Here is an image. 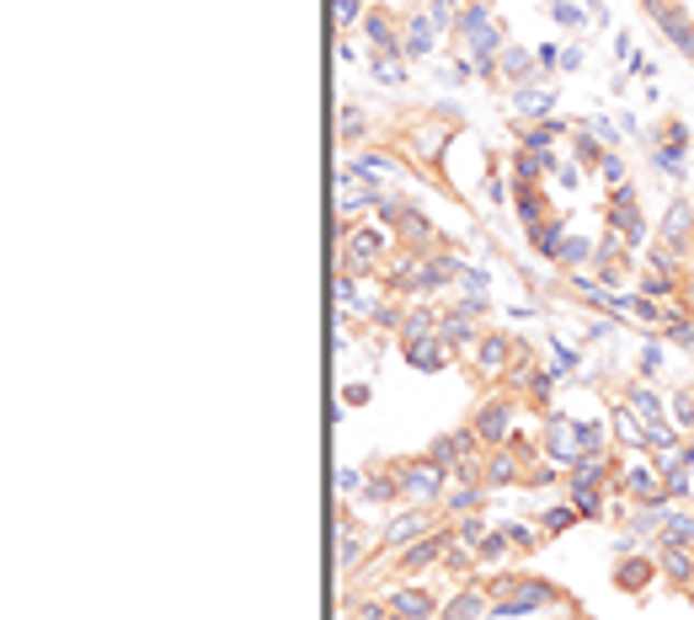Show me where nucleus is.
I'll return each mask as SVG.
<instances>
[{
	"instance_id": "obj_1",
	"label": "nucleus",
	"mask_w": 694,
	"mask_h": 620,
	"mask_svg": "<svg viewBox=\"0 0 694 620\" xmlns=\"http://www.w3.org/2000/svg\"><path fill=\"white\" fill-rule=\"evenodd\" d=\"M481 588H487V599H491V616H508V620H530L534 610H572L577 605L561 583L539 578V573H524V567L481 573Z\"/></svg>"
},
{
	"instance_id": "obj_2",
	"label": "nucleus",
	"mask_w": 694,
	"mask_h": 620,
	"mask_svg": "<svg viewBox=\"0 0 694 620\" xmlns=\"http://www.w3.org/2000/svg\"><path fill=\"white\" fill-rule=\"evenodd\" d=\"M396 251L390 225H364V219H348V236L337 241V273H359V279H379L385 262Z\"/></svg>"
},
{
	"instance_id": "obj_3",
	"label": "nucleus",
	"mask_w": 694,
	"mask_h": 620,
	"mask_svg": "<svg viewBox=\"0 0 694 620\" xmlns=\"http://www.w3.org/2000/svg\"><path fill=\"white\" fill-rule=\"evenodd\" d=\"M385 225H390V236H396V247H407L417 251V257H428V251H439L444 247V236H439V225L422 214V208L411 204L407 193H385L379 199V208H374Z\"/></svg>"
},
{
	"instance_id": "obj_4",
	"label": "nucleus",
	"mask_w": 694,
	"mask_h": 620,
	"mask_svg": "<svg viewBox=\"0 0 694 620\" xmlns=\"http://www.w3.org/2000/svg\"><path fill=\"white\" fill-rule=\"evenodd\" d=\"M519 348H524V337H513V331H502V327H481L476 348L465 353V370H470V380L481 391H497L508 380V370L519 364Z\"/></svg>"
},
{
	"instance_id": "obj_5",
	"label": "nucleus",
	"mask_w": 694,
	"mask_h": 620,
	"mask_svg": "<svg viewBox=\"0 0 694 620\" xmlns=\"http://www.w3.org/2000/svg\"><path fill=\"white\" fill-rule=\"evenodd\" d=\"M519 413H524V402H519L513 391H502V385H497L491 396H481V402L470 407L465 422H470V433H476L487 450H502V444L513 439V428H519Z\"/></svg>"
},
{
	"instance_id": "obj_6",
	"label": "nucleus",
	"mask_w": 694,
	"mask_h": 620,
	"mask_svg": "<svg viewBox=\"0 0 694 620\" xmlns=\"http://www.w3.org/2000/svg\"><path fill=\"white\" fill-rule=\"evenodd\" d=\"M396 471H401V493H407V503H428V508H439L444 493H450V482H454L450 465H439L428 450H422V455H401L396 460Z\"/></svg>"
},
{
	"instance_id": "obj_7",
	"label": "nucleus",
	"mask_w": 694,
	"mask_h": 620,
	"mask_svg": "<svg viewBox=\"0 0 694 620\" xmlns=\"http://www.w3.org/2000/svg\"><path fill=\"white\" fill-rule=\"evenodd\" d=\"M364 43L374 48V59H407V11L374 0L364 11Z\"/></svg>"
},
{
	"instance_id": "obj_8",
	"label": "nucleus",
	"mask_w": 694,
	"mask_h": 620,
	"mask_svg": "<svg viewBox=\"0 0 694 620\" xmlns=\"http://www.w3.org/2000/svg\"><path fill=\"white\" fill-rule=\"evenodd\" d=\"M454 119L450 113H422V119H401V150H407V161L417 166H439V150H444V139H450Z\"/></svg>"
},
{
	"instance_id": "obj_9",
	"label": "nucleus",
	"mask_w": 694,
	"mask_h": 620,
	"mask_svg": "<svg viewBox=\"0 0 694 620\" xmlns=\"http://www.w3.org/2000/svg\"><path fill=\"white\" fill-rule=\"evenodd\" d=\"M604 225H610L614 236L625 241V247H652V225H647V214H641V199H636V188L625 182V188H610V204H604Z\"/></svg>"
},
{
	"instance_id": "obj_10",
	"label": "nucleus",
	"mask_w": 694,
	"mask_h": 620,
	"mask_svg": "<svg viewBox=\"0 0 694 620\" xmlns=\"http://www.w3.org/2000/svg\"><path fill=\"white\" fill-rule=\"evenodd\" d=\"M454 545V525L444 519L433 536H422V540H411V545H401V551H390V573L407 583V578H422V573H433L439 562H444V551Z\"/></svg>"
},
{
	"instance_id": "obj_11",
	"label": "nucleus",
	"mask_w": 694,
	"mask_h": 620,
	"mask_svg": "<svg viewBox=\"0 0 694 620\" xmlns=\"http://www.w3.org/2000/svg\"><path fill=\"white\" fill-rule=\"evenodd\" d=\"M444 519H450L444 508H428V503H407V508H396V514H390V525L379 530V551L390 556V551H401V545H411V540L433 536V530H439Z\"/></svg>"
},
{
	"instance_id": "obj_12",
	"label": "nucleus",
	"mask_w": 694,
	"mask_h": 620,
	"mask_svg": "<svg viewBox=\"0 0 694 620\" xmlns=\"http://www.w3.org/2000/svg\"><path fill=\"white\" fill-rule=\"evenodd\" d=\"M619 493L630 503H657V508H673L668 487H662V471L647 450H630V460H619Z\"/></svg>"
},
{
	"instance_id": "obj_13",
	"label": "nucleus",
	"mask_w": 694,
	"mask_h": 620,
	"mask_svg": "<svg viewBox=\"0 0 694 620\" xmlns=\"http://www.w3.org/2000/svg\"><path fill=\"white\" fill-rule=\"evenodd\" d=\"M614 402L636 417L647 433L662 428V422H673V417H668V402H662V391H657L652 380H641V374H625V380H619V391H614Z\"/></svg>"
},
{
	"instance_id": "obj_14",
	"label": "nucleus",
	"mask_w": 694,
	"mask_h": 620,
	"mask_svg": "<svg viewBox=\"0 0 694 620\" xmlns=\"http://www.w3.org/2000/svg\"><path fill=\"white\" fill-rule=\"evenodd\" d=\"M657 145H652V166L662 171V177H684V161H690V124L684 119H662L652 134Z\"/></svg>"
},
{
	"instance_id": "obj_15",
	"label": "nucleus",
	"mask_w": 694,
	"mask_h": 620,
	"mask_svg": "<svg viewBox=\"0 0 694 620\" xmlns=\"http://www.w3.org/2000/svg\"><path fill=\"white\" fill-rule=\"evenodd\" d=\"M647 5V16H652V27L662 33V38L673 43L679 54H690L694 59V16L684 0H641Z\"/></svg>"
},
{
	"instance_id": "obj_16",
	"label": "nucleus",
	"mask_w": 694,
	"mask_h": 620,
	"mask_svg": "<svg viewBox=\"0 0 694 620\" xmlns=\"http://www.w3.org/2000/svg\"><path fill=\"white\" fill-rule=\"evenodd\" d=\"M385 605H390L396 620H439V610H444V599L433 588H422V583H396L385 594Z\"/></svg>"
},
{
	"instance_id": "obj_17",
	"label": "nucleus",
	"mask_w": 694,
	"mask_h": 620,
	"mask_svg": "<svg viewBox=\"0 0 694 620\" xmlns=\"http://www.w3.org/2000/svg\"><path fill=\"white\" fill-rule=\"evenodd\" d=\"M539 444H545V460H556V465H577L582 460V444H577V428L567 413L539 417Z\"/></svg>"
},
{
	"instance_id": "obj_18",
	"label": "nucleus",
	"mask_w": 694,
	"mask_h": 620,
	"mask_svg": "<svg viewBox=\"0 0 694 620\" xmlns=\"http://www.w3.org/2000/svg\"><path fill=\"white\" fill-rule=\"evenodd\" d=\"M625 273H630V247H625L614 230H604V236H599V251H593V279H599L604 290H619Z\"/></svg>"
},
{
	"instance_id": "obj_19",
	"label": "nucleus",
	"mask_w": 694,
	"mask_h": 620,
	"mask_svg": "<svg viewBox=\"0 0 694 620\" xmlns=\"http://www.w3.org/2000/svg\"><path fill=\"white\" fill-rule=\"evenodd\" d=\"M481 327H487V322H476V316H470L459 300H450V305H444V327H439V337H444V348H450L454 359H465V353L476 348Z\"/></svg>"
},
{
	"instance_id": "obj_20",
	"label": "nucleus",
	"mask_w": 694,
	"mask_h": 620,
	"mask_svg": "<svg viewBox=\"0 0 694 620\" xmlns=\"http://www.w3.org/2000/svg\"><path fill=\"white\" fill-rule=\"evenodd\" d=\"M364 503H374V508H396V503H407V493H401V471H396V460H374L364 471Z\"/></svg>"
},
{
	"instance_id": "obj_21",
	"label": "nucleus",
	"mask_w": 694,
	"mask_h": 620,
	"mask_svg": "<svg viewBox=\"0 0 694 620\" xmlns=\"http://www.w3.org/2000/svg\"><path fill=\"white\" fill-rule=\"evenodd\" d=\"M657 578H662L657 551L652 556H647V551H625V556L614 562V588H619V594H647Z\"/></svg>"
},
{
	"instance_id": "obj_22",
	"label": "nucleus",
	"mask_w": 694,
	"mask_h": 620,
	"mask_svg": "<svg viewBox=\"0 0 694 620\" xmlns=\"http://www.w3.org/2000/svg\"><path fill=\"white\" fill-rule=\"evenodd\" d=\"M657 241H668L673 251H684L694 262V199H673V204L662 208V230H657Z\"/></svg>"
},
{
	"instance_id": "obj_23",
	"label": "nucleus",
	"mask_w": 694,
	"mask_h": 620,
	"mask_svg": "<svg viewBox=\"0 0 694 620\" xmlns=\"http://www.w3.org/2000/svg\"><path fill=\"white\" fill-rule=\"evenodd\" d=\"M379 551V540L364 536V525H353V530H342L337 536V573L342 578H359V573H368V556Z\"/></svg>"
},
{
	"instance_id": "obj_24",
	"label": "nucleus",
	"mask_w": 694,
	"mask_h": 620,
	"mask_svg": "<svg viewBox=\"0 0 694 620\" xmlns=\"http://www.w3.org/2000/svg\"><path fill=\"white\" fill-rule=\"evenodd\" d=\"M439 327H444V305L439 300H411L407 305V322H401V348H411V342H428V337H439Z\"/></svg>"
},
{
	"instance_id": "obj_25",
	"label": "nucleus",
	"mask_w": 694,
	"mask_h": 620,
	"mask_svg": "<svg viewBox=\"0 0 694 620\" xmlns=\"http://www.w3.org/2000/svg\"><path fill=\"white\" fill-rule=\"evenodd\" d=\"M652 551H657V567H662V583L694 594V545H662V540H652Z\"/></svg>"
},
{
	"instance_id": "obj_26",
	"label": "nucleus",
	"mask_w": 694,
	"mask_h": 620,
	"mask_svg": "<svg viewBox=\"0 0 694 620\" xmlns=\"http://www.w3.org/2000/svg\"><path fill=\"white\" fill-rule=\"evenodd\" d=\"M524 471H530V465L513 455L508 444H502V450H487V460H481V482H487L491 493H502V487H524Z\"/></svg>"
},
{
	"instance_id": "obj_27",
	"label": "nucleus",
	"mask_w": 694,
	"mask_h": 620,
	"mask_svg": "<svg viewBox=\"0 0 694 620\" xmlns=\"http://www.w3.org/2000/svg\"><path fill=\"white\" fill-rule=\"evenodd\" d=\"M491 610V599H487V588H481V578H470V583H459L450 599H444V610H439V620H481Z\"/></svg>"
},
{
	"instance_id": "obj_28",
	"label": "nucleus",
	"mask_w": 694,
	"mask_h": 620,
	"mask_svg": "<svg viewBox=\"0 0 694 620\" xmlns=\"http://www.w3.org/2000/svg\"><path fill=\"white\" fill-rule=\"evenodd\" d=\"M513 113L524 119V124H545V119H556V91L550 86H513Z\"/></svg>"
},
{
	"instance_id": "obj_29",
	"label": "nucleus",
	"mask_w": 694,
	"mask_h": 620,
	"mask_svg": "<svg viewBox=\"0 0 694 620\" xmlns=\"http://www.w3.org/2000/svg\"><path fill=\"white\" fill-rule=\"evenodd\" d=\"M439 22H433V11L428 5H417V11H407V65L411 59H428L433 48H439Z\"/></svg>"
},
{
	"instance_id": "obj_30",
	"label": "nucleus",
	"mask_w": 694,
	"mask_h": 620,
	"mask_svg": "<svg viewBox=\"0 0 694 620\" xmlns=\"http://www.w3.org/2000/svg\"><path fill=\"white\" fill-rule=\"evenodd\" d=\"M487 503H491V487L487 482H450V493H444V514L450 519H465V514H487Z\"/></svg>"
},
{
	"instance_id": "obj_31",
	"label": "nucleus",
	"mask_w": 694,
	"mask_h": 620,
	"mask_svg": "<svg viewBox=\"0 0 694 620\" xmlns=\"http://www.w3.org/2000/svg\"><path fill=\"white\" fill-rule=\"evenodd\" d=\"M513 214H519V225L524 230H534L539 219H550L556 208H550V199H545V188L539 182H513Z\"/></svg>"
},
{
	"instance_id": "obj_32",
	"label": "nucleus",
	"mask_w": 694,
	"mask_h": 620,
	"mask_svg": "<svg viewBox=\"0 0 694 620\" xmlns=\"http://www.w3.org/2000/svg\"><path fill=\"white\" fill-rule=\"evenodd\" d=\"M567 236H572V219H567V214H550V219H539L534 230H524L530 251L550 257V262H556V251H561V241H567Z\"/></svg>"
},
{
	"instance_id": "obj_33",
	"label": "nucleus",
	"mask_w": 694,
	"mask_h": 620,
	"mask_svg": "<svg viewBox=\"0 0 694 620\" xmlns=\"http://www.w3.org/2000/svg\"><path fill=\"white\" fill-rule=\"evenodd\" d=\"M337 134H342V145H348V150L374 145V119H368L359 102H342V113H337Z\"/></svg>"
},
{
	"instance_id": "obj_34",
	"label": "nucleus",
	"mask_w": 694,
	"mask_h": 620,
	"mask_svg": "<svg viewBox=\"0 0 694 620\" xmlns=\"http://www.w3.org/2000/svg\"><path fill=\"white\" fill-rule=\"evenodd\" d=\"M401 359H407L411 370H422V374H439V370H450V364H454V353L444 348V337L411 342V348H401Z\"/></svg>"
},
{
	"instance_id": "obj_35",
	"label": "nucleus",
	"mask_w": 694,
	"mask_h": 620,
	"mask_svg": "<svg viewBox=\"0 0 694 620\" xmlns=\"http://www.w3.org/2000/svg\"><path fill=\"white\" fill-rule=\"evenodd\" d=\"M610 428H614V450H619V455H630V450H647V428L625 413L619 402H610Z\"/></svg>"
},
{
	"instance_id": "obj_36",
	"label": "nucleus",
	"mask_w": 694,
	"mask_h": 620,
	"mask_svg": "<svg viewBox=\"0 0 694 620\" xmlns=\"http://www.w3.org/2000/svg\"><path fill=\"white\" fill-rule=\"evenodd\" d=\"M534 70H539L534 48H519V43H508V48H502V59H497V76H502V81H513V86L534 81Z\"/></svg>"
},
{
	"instance_id": "obj_37",
	"label": "nucleus",
	"mask_w": 694,
	"mask_h": 620,
	"mask_svg": "<svg viewBox=\"0 0 694 620\" xmlns=\"http://www.w3.org/2000/svg\"><path fill=\"white\" fill-rule=\"evenodd\" d=\"M407 305L411 300H396V294H379V305L368 311V331H385V337H401V322H407Z\"/></svg>"
},
{
	"instance_id": "obj_38",
	"label": "nucleus",
	"mask_w": 694,
	"mask_h": 620,
	"mask_svg": "<svg viewBox=\"0 0 694 620\" xmlns=\"http://www.w3.org/2000/svg\"><path fill=\"white\" fill-rule=\"evenodd\" d=\"M604 156H610V145H604V139H593V124H577L572 128V161L582 166V171H599Z\"/></svg>"
},
{
	"instance_id": "obj_39",
	"label": "nucleus",
	"mask_w": 694,
	"mask_h": 620,
	"mask_svg": "<svg viewBox=\"0 0 694 620\" xmlns=\"http://www.w3.org/2000/svg\"><path fill=\"white\" fill-rule=\"evenodd\" d=\"M593 251H599V241H588V236H567L561 241V251H556V268H567V273H577V268H593Z\"/></svg>"
},
{
	"instance_id": "obj_40",
	"label": "nucleus",
	"mask_w": 694,
	"mask_h": 620,
	"mask_svg": "<svg viewBox=\"0 0 694 620\" xmlns=\"http://www.w3.org/2000/svg\"><path fill=\"white\" fill-rule=\"evenodd\" d=\"M539 530H545V540H556V536H567L572 525H582V514H577V503L567 497V503H556V508H545L539 519H534Z\"/></svg>"
},
{
	"instance_id": "obj_41",
	"label": "nucleus",
	"mask_w": 694,
	"mask_h": 620,
	"mask_svg": "<svg viewBox=\"0 0 694 620\" xmlns=\"http://www.w3.org/2000/svg\"><path fill=\"white\" fill-rule=\"evenodd\" d=\"M502 536H508V545H513V556H534V551L545 545V530H534V525H524V519H502Z\"/></svg>"
},
{
	"instance_id": "obj_42",
	"label": "nucleus",
	"mask_w": 694,
	"mask_h": 620,
	"mask_svg": "<svg viewBox=\"0 0 694 620\" xmlns=\"http://www.w3.org/2000/svg\"><path fill=\"white\" fill-rule=\"evenodd\" d=\"M550 16H556V27L582 33V27L593 22V5H588V0H550Z\"/></svg>"
},
{
	"instance_id": "obj_43",
	"label": "nucleus",
	"mask_w": 694,
	"mask_h": 620,
	"mask_svg": "<svg viewBox=\"0 0 694 620\" xmlns=\"http://www.w3.org/2000/svg\"><path fill=\"white\" fill-rule=\"evenodd\" d=\"M662 545H694V514H684V508H668L662 514Z\"/></svg>"
},
{
	"instance_id": "obj_44",
	"label": "nucleus",
	"mask_w": 694,
	"mask_h": 620,
	"mask_svg": "<svg viewBox=\"0 0 694 620\" xmlns=\"http://www.w3.org/2000/svg\"><path fill=\"white\" fill-rule=\"evenodd\" d=\"M508 556H513V545H508L502 525H497V530H491V536L481 540V545H476V562H481V573H497V567H502Z\"/></svg>"
},
{
	"instance_id": "obj_45",
	"label": "nucleus",
	"mask_w": 694,
	"mask_h": 620,
	"mask_svg": "<svg viewBox=\"0 0 694 620\" xmlns=\"http://www.w3.org/2000/svg\"><path fill=\"white\" fill-rule=\"evenodd\" d=\"M450 525H454V540H459V545H470V551H476V545L497 530L487 514H465V519H450Z\"/></svg>"
},
{
	"instance_id": "obj_46",
	"label": "nucleus",
	"mask_w": 694,
	"mask_h": 620,
	"mask_svg": "<svg viewBox=\"0 0 694 620\" xmlns=\"http://www.w3.org/2000/svg\"><path fill=\"white\" fill-rule=\"evenodd\" d=\"M364 11H368V0H337V11H331L337 38H348L353 27H364Z\"/></svg>"
},
{
	"instance_id": "obj_47",
	"label": "nucleus",
	"mask_w": 694,
	"mask_h": 620,
	"mask_svg": "<svg viewBox=\"0 0 694 620\" xmlns=\"http://www.w3.org/2000/svg\"><path fill=\"white\" fill-rule=\"evenodd\" d=\"M668 417H673L679 433H690L694 428V385H679V391L668 396Z\"/></svg>"
},
{
	"instance_id": "obj_48",
	"label": "nucleus",
	"mask_w": 694,
	"mask_h": 620,
	"mask_svg": "<svg viewBox=\"0 0 694 620\" xmlns=\"http://www.w3.org/2000/svg\"><path fill=\"white\" fill-rule=\"evenodd\" d=\"M556 482L567 487V465H556V460H539V465H530V471H524V487H530V493H539V487H556Z\"/></svg>"
},
{
	"instance_id": "obj_49",
	"label": "nucleus",
	"mask_w": 694,
	"mask_h": 620,
	"mask_svg": "<svg viewBox=\"0 0 694 620\" xmlns=\"http://www.w3.org/2000/svg\"><path fill=\"white\" fill-rule=\"evenodd\" d=\"M368 76H374L379 86H407V59H374Z\"/></svg>"
},
{
	"instance_id": "obj_50",
	"label": "nucleus",
	"mask_w": 694,
	"mask_h": 620,
	"mask_svg": "<svg viewBox=\"0 0 694 620\" xmlns=\"http://www.w3.org/2000/svg\"><path fill=\"white\" fill-rule=\"evenodd\" d=\"M662 364H668V353H662V337H652V342L641 348V364H636V374H641V380H657V374H662Z\"/></svg>"
},
{
	"instance_id": "obj_51",
	"label": "nucleus",
	"mask_w": 694,
	"mask_h": 620,
	"mask_svg": "<svg viewBox=\"0 0 694 620\" xmlns=\"http://www.w3.org/2000/svg\"><path fill=\"white\" fill-rule=\"evenodd\" d=\"M545 364H550V374L561 380V374H572L577 364H582V353H572L567 342H550V359H545Z\"/></svg>"
},
{
	"instance_id": "obj_52",
	"label": "nucleus",
	"mask_w": 694,
	"mask_h": 620,
	"mask_svg": "<svg viewBox=\"0 0 694 620\" xmlns=\"http://www.w3.org/2000/svg\"><path fill=\"white\" fill-rule=\"evenodd\" d=\"M513 199V182L497 171V161H487V204H508Z\"/></svg>"
},
{
	"instance_id": "obj_53",
	"label": "nucleus",
	"mask_w": 694,
	"mask_h": 620,
	"mask_svg": "<svg viewBox=\"0 0 694 620\" xmlns=\"http://www.w3.org/2000/svg\"><path fill=\"white\" fill-rule=\"evenodd\" d=\"M599 177H604V182H610V188H625V182H630V171H625V161H619V156H604V166H599Z\"/></svg>"
},
{
	"instance_id": "obj_54",
	"label": "nucleus",
	"mask_w": 694,
	"mask_h": 620,
	"mask_svg": "<svg viewBox=\"0 0 694 620\" xmlns=\"http://www.w3.org/2000/svg\"><path fill=\"white\" fill-rule=\"evenodd\" d=\"M342 407H368V380H348L342 385Z\"/></svg>"
},
{
	"instance_id": "obj_55",
	"label": "nucleus",
	"mask_w": 694,
	"mask_h": 620,
	"mask_svg": "<svg viewBox=\"0 0 694 620\" xmlns=\"http://www.w3.org/2000/svg\"><path fill=\"white\" fill-rule=\"evenodd\" d=\"M359 487H364V471H353V465H342V471H337V493H342V497H353V493H359Z\"/></svg>"
},
{
	"instance_id": "obj_56",
	"label": "nucleus",
	"mask_w": 694,
	"mask_h": 620,
	"mask_svg": "<svg viewBox=\"0 0 694 620\" xmlns=\"http://www.w3.org/2000/svg\"><path fill=\"white\" fill-rule=\"evenodd\" d=\"M662 342H679V348H694V322H690V327H679V331H668Z\"/></svg>"
},
{
	"instance_id": "obj_57",
	"label": "nucleus",
	"mask_w": 694,
	"mask_h": 620,
	"mask_svg": "<svg viewBox=\"0 0 694 620\" xmlns=\"http://www.w3.org/2000/svg\"><path fill=\"white\" fill-rule=\"evenodd\" d=\"M582 65V43H572V48H561V70H577Z\"/></svg>"
},
{
	"instance_id": "obj_58",
	"label": "nucleus",
	"mask_w": 694,
	"mask_h": 620,
	"mask_svg": "<svg viewBox=\"0 0 694 620\" xmlns=\"http://www.w3.org/2000/svg\"><path fill=\"white\" fill-rule=\"evenodd\" d=\"M550 620H593V616H582V605H572V610H556Z\"/></svg>"
},
{
	"instance_id": "obj_59",
	"label": "nucleus",
	"mask_w": 694,
	"mask_h": 620,
	"mask_svg": "<svg viewBox=\"0 0 694 620\" xmlns=\"http://www.w3.org/2000/svg\"><path fill=\"white\" fill-rule=\"evenodd\" d=\"M690 487H694V465H690Z\"/></svg>"
},
{
	"instance_id": "obj_60",
	"label": "nucleus",
	"mask_w": 694,
	"mask_h": 620,
	"mask_svg": "<svg viewBox=\"0 0 694 620\" xmlns=\"http://www.w3.org/2000/svg\"><path fill=\"white\" fill-rule=\"evenodd\" d=\"M690 439H694V428H690Z\"/></svg>"
},
{
	"instance_id": "obj_61",
	"label": "nucleus",
	"mask_w": 694,
	"mask_h": 620,
	"mask_svg": "<svg viewBox=\"0 0 694 620\" xmlns=\"http://www.w3.org/2000/svg\"><path fill=\"white\" fill-rule=\"evenodd\" d=\"M390 5H396V0H390Z\"/></svg>"
},
{
	"instance_id": "obj_62",
	"label": "nucleus",
	"mask_w": 694,
	"mask_h": 620,
	"mask_svg": "<svg viewBox=\"0 0 694 620\" xmlns=\"http://www.w3.org/2000/svg\"><path fill=\"white\" fill-rule=\"evenodd\" d=\"M690 514H694V508H690Z\"/></svg>"
}]
</instances>
